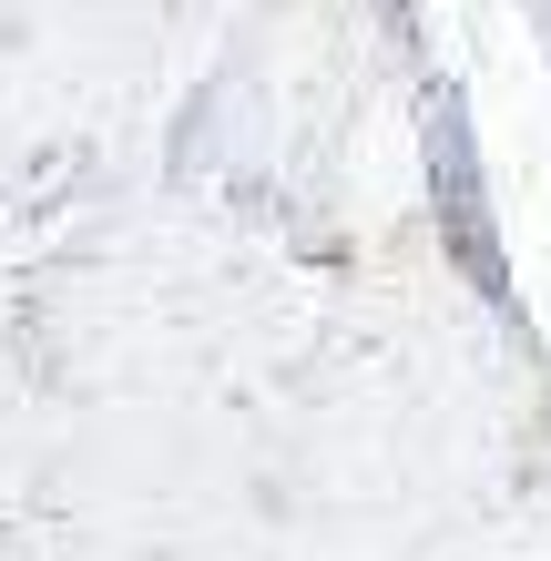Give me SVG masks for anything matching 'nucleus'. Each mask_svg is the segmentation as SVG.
<instances>
[]
</instances>
